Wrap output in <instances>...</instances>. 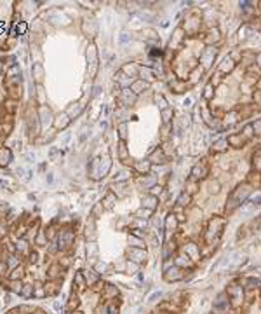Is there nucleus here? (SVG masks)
Returning a JSON list of instances; mask_svg holds the SVG:
<instances>
[{"mask_svg": "<svg viewBox=\"0 0 261 314\" xmlns=\"http://www.w3.org/2000/svg\"><path fill=\"white\" fill-rule=\"evenodd\" d=\"M251 192H253V187H251V185H247V183L239 185V187L232 192V195H230V202L226 204V209H228V211H232V209L235 208L237 204H240V202L244 201Z\"/></svg>", "mask_w": 261, "mask_h": 314, "instance_id": "nucleus-1", "label": "nucleus"}, {"mask_svg": "<svg viewBox=\"0 0 261 314\" xmlns=\"http://www.w3.org/2000/svg\"><path fill=\"white\" fill-rule=\"evenodd\" d=\"M181 278H183V274H181V271L178 267L167 269V272H165V279L167 281H178V279H181Z\"/></svg>", "mask_w": 261, "mask_h": 314, "instance_id": "nucleus-2", "label": "nucleus"}, {"mask_svg": "<svg viewBox=\"0 0 261 314\" xmlns=\"http://www.w3.org/2000/svg\"><path fill=\"white\" fill-rule=\"evenodd\" d=\"M131 257H132L134 262H143L146 258V251L139 250V248H134V250H131Z\"/></svg>", "mask_w": 261, "mask_h": 314, "instance_id": "nucleus-3", "label": "nucleus"}, {"mask_svg": "<svg viewBox=\"0 0 261 314\" xmlns=\"http://www.w3.org/2000/svg\"><path fill=\"white\" fill-rule=\"evenodd\" d=\"M184 255H188V257H191V260H195V258L198 257V251H197V246L193 243L186 244L184 246Z\"/></svg>", "mask_w": 261, "mask_h": 314, "instance_id": "nucleus-4", "label": "nucleus"}, {"mask_svg": "<svg viewBox=\"0 0 261 314\" xmlns=\"http://www.w3.org/2000/svg\"><path fill=\"white\" fill-rule=\"evenodd\" d=\"M143 206H146V209H155V206H157V197L155 195H146L145 199H143Z\"/></svg>", "mask_w": 261, "mask_h": 314, "instance_id": "nucleus-5", "label": "nucleus"}, {"mask_svg": "<svg viewBox=\"0 0 261 314\" xmlns=\"http://www.w3.org/2000/svg\"><path fill=\"white\" fill-rule=\"evenodd\" d=\"M176 225H178V218L172 213L171 215H167V218H165V229L167 230H174L176 229Z\"/></svg>", "mask_w": 261, "mask_h": 314, "instance_id": "nucleus-6", "label": "nucleus"}, {"mask_svg": "<svg viewBox=\"0 0 261 314\" xmlns=\"http://www.w3.org/2000/svg\"><path fill=\"white\" fill-rule=\"evenodd\" d=\"M216 56V49L214 47H209L207 51H205V54H204V65L205 66H209L211 65V61H212V58Z\"/></svg>", "mask_w": 261, "mask_h": 314, "instance_id": "nucleus-7", "label": "nucleus"}, {"mask_svg": "<svg viewBox=\"0 0 261 314\" xmlns=\"http://www.w3.org/2000/svg\"><path fill=\"white\" fill-rule=\"evenodd\" d=\"M191 173H193V176H195V178H204L205 176V173H207V169H205L204 166H195L193 167V171H191Z\"/></svg>", "mask_w": 261, "mask_h": 314, "instance_id": "nucleus-8", "label": "nucleus"}, {"mask_svg": "<svg viewBox=\"0 0 261 314\" xmlns=\"http://www.w3.org/2000/svg\"><path fill=\"white\" fill-rule=\"evenodd\" d=\"M216 309H223V307H228V300H226V295L223 293V295H219L218 300H216Z\"/></svg>", "mask_w": 261, "mask_h": 314, "instance_id": "nucleus-9", "label": "nucleus"}, {"mask_svg": "<svg viewBox=\"0 0 261 314\" xmlns=\"http://www.w3.org/2000/svg\"><path fill=\"white\" fill-rule=\"evenodd\" d=\"M190 201H191V195L186 194V192H183V194L178 197V204H179V206H186Z\"/></svg>", "mask_w": 261, "mask_h": 314, "instance_id": "nucleus-10", "label": "nucleus"}, {"mask_svg": "<svg viewBox=\"0 0 261 314\" xmlns=\"http://www.w3.org/2000/svg\"><path fill=\"white\" fill-rule=\"evenodd\" d=\"M226 145H228V141L226 140H219L218 143H214V147H212V150L214 152H221V150H225Z\"/></svg>", "mask_w": 261, "mask_h": 314, "instance_id": "nucleus-11", "label": "nucleus"}, {"mask_svg": "<svg viewBox=\"0 0 261 314\" xmlns=\"http://www.w3.org/2000/svg\"><path fill=\"white\" fill-rule=\"evenodd\" d=\"M152 162H165V160H164V152L162 150H155V152H153Z\"/></svg>", "mask_w": 261, "mask_h": 314, "instance_id": "nucleus-12", "label": "nucleus"}, {"mask_svg": "<svg viewBox=\"0 0 261 314\" xmlns=\"http://www.w3.org/2000/svg\"><path fill=\"white\" fill-rule=\"evenodd\" d=\"M136 167H138V171H141V173H148V171H150V162H148V160H145V162H138Z\"/></svg>", "mask_w": 261, "mask_h": 314, "instance_id": "nucleus-13", "label": "nucleus"}, {"mask_svg": "<svg viewBox=\"0 0 261 314\" xmlns=\"http://www.w3.org/2000/svg\"><path fill=\"white\" fill-rule=\"evenodd\" d=\"M155 101L158 103V106H160L162 110H165V108H167V101H165V98H164L162 94H155Z\"/></svg>", "mask_w": 261, "mask_h": 314, "instance_id": "nucleus-14", "label": "nucleus"}, {"mask_svg": "<svg viewBox=\"0 0 261 314\" xmlns=\"http://www.w3.org/2000/svg\"><path fill=\"white\" fill-rule=\"evenodd\" d=\"M232 68H233V61L230 59V58H228V59H225V61H223V65H221V70H223V72H230Z\"/></svg>", "mask_w": 261, "mask_h": 314, "instance_id": "nucleus-15", "label": "nucleus"}, {"mask_svg": "<svg viewBox=\"0 0 261 314\" xmlns=\"http://www.w3.org/2000/svg\"><path fill=\"white\" fill-rule=\"evenodd\" d=\"M178 264L179 265H191V258L188 255H181V257L178 258Z\"/></svg>", "mask_w": 261, "mask_h": 314, "instance_id": "nucleus-16", "label": "nucleus"}, {"mask_svg": "<svg viewBox=\"0 0 261 314\" xmlns=\"http://www.w3.org/2000/svg\"><path fill=\"white\" fill-rule=\"evenodd\" d=\"M253 131H254V129H253V124H247L246 127H244V138H247V140H249V138H251V136L254 134Z\"/></svg>", "mask_w": 261, "mask_h": 314, "instance_id": "nucleus-17", "label": "nucleus"}, {"mask_svg": "<svg viewBox=\"0 0 261 314\" xmlns=\"http://www.w3.org/2000/svg\"><path fill=\"white\" fill-rule=\"evenodd\" d=\"M143 87H146V82H143V80H139V82H136L134 86H132V91L134 93H141Z\"/></svg>", "mask_w": 261, "mask_h": 314, "instance_id": "nucleus-18", "label": "nucleus"}, {"mask_svg": "<svg viewBox=\"0 0 261 314\" xmlns=\"http://www.w3.org/2000/svg\"><path fill=\"white\" fill-rule=\"evenodd\" d=\"M124 96H126V101H127V103H132V101H134V100H136V96H134V94H132V93H131V89H126V93H124Z\"/></svg>", "mask_w": 261, "mask_h": 314, "instance_id": "nucleus-19", "label": "nucleus"}, {"mask_svg": "<svg viewBox=\"0 0 261 314\" xmlns=\"http://www.w3.org/2000/svg\"><path fill=\"white\" fill-rule=\"evenodd\" d=\"M228 141H230L232 145H240V141L244 143V138H242V136H230V138H228Z\"/></svg>", "mask_w": 261, "mask_h": 314, "instance_id": "nucleus-20", "label": "nucleus"}, {"mask_svg": "<svg viewBox=\"0 0 261 314\" xmlns=\"http://www.w3.org/2000/svg\"><path fill=\"white\" fill-rule=\"evenodd\" d=\"M162 117H164V122H169L171 117H172V110H169V108L162 110Z\"/></svg>", "mask_w": 261, "mask_h": 314, "instance_id": "nucleus-21", "label": "nucleus"}, {"mask_svg": "<svg viewBox=\"0 0 261 314\" xmlns=\"http://www.w3.org/2000/svg\"><path fill=\"white\" fill-rule=\"evenodd\" d=\"M259 285H261L259 279H249V281H247V288H251V290H253V288H258Z\"/></svg>", "mask_w": 261, "mask_h": 314, "instance_id": "nucleus-22", "label": "nucleus"}, {"mask_svg": "<svg viewBox=\"0 0 261 314\" xmlns=\"http://www.w3.org/2000/svg\"><path fill=\"white\" fill-rule=\"evenodd\" d=\"M209 192H211V194L219 192V183H218V181H212L211 185H209Z\"/></svg>", "mask_w": 261, "mask_h": 314, "instance_id": "nucleus-23", "label": "nucleus"}, {"mask_svg": "<svg viewBox=\"0 0 261 314\" xmlns=\"http://www.w3.org/2000/svg\"><path fill=\"white\" fill-rule=\"evenodd\" d=\"M129 243H132V244L136 246V248H139V246L143 244V243H141V239H139V237H134V236H131V237H129Z\"/></svg>", "mask_w": 261, "mask_h": 314, "instance_id": "nucleus-24", "label": "nucleus"}, {"mask_svg": "<svg viewBox=\"0 0 261 314\" xmlns=\"http://www.w3.org/2000/svg\"><path fill=\"white\" fill-rule=\"evenodd\" d=\"M9 157H11L9 150H2V152H0V159H2V162H9Z\"/></svg>", "mask_w": 261, "mask_h": 314, "instance_id": "nucleus-25", "label": "nucleus"}, {"mask_svg": "<svg viewBox=\"0 0 261 314\" xmlns=\"http://www.w3.org/2000/svg\"><path fill=\"white\" fill-rule=\"evenodd\" d=\"M141 75H143V79H146V80H152V79H153V77H152V72H150V70H145V68L141 70Z\"/></svg>", "mask_w": 261, "mask_h": 314, "instance_id": "nucleus-26", "label": "nucleus"}, {"mask_svg": "<svg viewBox=\"0 0 261 314\" xmlns=\"http://www.w3.org/2000/svg\"><path fill=\"white\" fill-rule=\"evenodd\" d=\"M211 96H212V87H211V86H207V87H205V93H204V98L209 100Z\"/></svg>", "mask_w": 261, "mask_h": 314, "instance_id": "nucleus-27", "label": "nucleus"}, {"mask_svg": "<svg viewBox=\"0 0 261 314\" xmlns=\"http://www.w3.org/2000/svg\"><path fill=\"white\" fill-rule=\"evenodd\" d=\"M253 129H256V133H261V120H256V122H254Z\"/></svg>", "mask_w": 261, "mask_h": 314, "instance_id": "nucleus-28", "label": "nucleus"}, {"mask_svg": "<svg viewBox=\"0 0 261 314\" xmlns=\"http://www.w3.org/2000/svg\"><path fill=\"white\" fill-rule=\"evenodd\" d=\"M158 297H160V292H155V293H153V295H150L148 302H155V300L158 299Z\"/></svg>", "mask_w": 261, "mask_h": 314, "instance_id": "nucleus-29", "label": "nucleus"}, {"mask_svg": "<svg viewBox=\"0 0 261 314\" xmlns=\"http://www.w3.org/2000/svg\"><path fill=\"white\" fill-rule=\"evenodd\" d=\"M120 155H122V157H126V155H127V150H126V145H124V143L120 145Z\"/></svg>", "mask_w": 261, "mask_h": 314, "instance_id": "nucleus-30", "label": "nucleus"}, {"mask_svg": "<svg viewBox=\"0 0 261 314\" xmlns=\"http://www.w3.org/2000/svg\"><path fill=\"white\" fill-rule=\"evenodd\" d=\"M120 136H122V138H126V124L120 126Z\"/></svg>", "mask_w": 261, "mask_h": 314, "instance_id": "nucleus-31", "label": "nucleus"}, {"mask_svg": "<svg viewBox=\"0 0 261 314\" xmlns=\"http://www.w3.org/2000/svg\"><path fill=\"white\" fill-rule=\"evenodd\" d=\"M155 227H160V225H162V220H160V218H155Z\"/></svg>", "mask_w": 261, "mask_h": 314, "instance_id": "nucleus-32", "label": "nucleus"}]
</instances>
